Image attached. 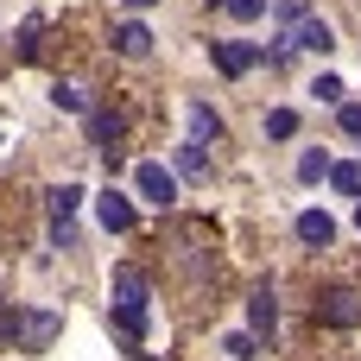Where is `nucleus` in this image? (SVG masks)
<instances>
[{"instance_id":"9b49d317","label":"nucleus","mask_w":361,"mask_h":361,"mask_svg":"<svg viewBox=\"0 0 361 361\" xmlns=\"http://www.w3.org/2000/svg\"><path fill=\"white\" fill-rule=\"evenodd\" d=\"M190 140H203V146L222 140V114H216L209 102H190Z\"/></svg>"},{"instance_id":"cd10ccee","label":"nucleus","mask_w":361,"mask_h":361,"mask_svg":"<svg viewBox=\"0 0 361 361\" xmlns=\"http://www.w3.org/2000/svg\"><path fill=\"white\" fill-rule=\"evenodd\" d=\"M355 228H361V209H355Z\"/></svg>"},{"instance_id":"f03ea898","label":"nucleus","mask_w":361,"mask_h":361,"mask_svg":"<svg viewBox=\"0 0 361 361\" xmlns=\"http://www.w3.org/2000/svg\"><path fill=\"white\" fill-rule=\"evenodd\" d=\"M57 336H63V317H57V311H19V330H13V343H19L25 355H44Z\"/></svg>"},{"instance_id":"f3484780","label":"nucleus","mask_w":361,"mask_h":361,"mask_svg":"<svg viewBox=\"0 0 361 361\" xmlns=\"http://www.w3.org/2000/svg\"><path fill=\"white\" fill-rule=\"evenodd\" d=\"M330 184L343 197H361V165H330Z\"/></svg>"},{"instance_id":"4468645a","label":"nucleus","mask_w":361,"mask_h":361,"mask_svg":"<svg viewBox=\"0 0 361 361\" xmlns=\"http://www.w3.org/2000/svg\"><path fill=\"white\" fill-rule=\"evenodd\" d=\"M247 324H254V330H267V336H273V324H279V305H273V292H267V286H260V292H254V298H247Z\"/></svg>"},{"instance_id":"6ab92c4d","label":"nucleus","mask_w":361,"mask_h":361,"mask_svg":"<svg viewBox=\"0 0 361 361\" xmlns=\"http://www.w3.org/2000/svg\"><path fill=\"white\" fill-rule=\"evenodd\" d=\"M298 178H311V184H317V178H330V152H317V146H311V152L298 159Z\"/></svg>"},{"instance_id":"b1692460","label":"nucleus","mask_w":361,"mask_h":361,"mask_svg":"<svg viewBox=\"0 0 361 361\" xmlns=\"http://www.w3.org/2000/svg\"><path fill=\"white\" fill-rule=\"evenodd\" d=\"M311 95H317V102H343V82H336V76H317V89H311Z\"/></svg>"},{"instance_id":"f257e3e1","label":"nucleus","mask_w":361,"mask_h":361,"mask_svg":"<svg viewBox=\"0 0 361 361\" xmlns=\"http://www.w3.org/2000/svg\"><path fill=\"white\" fill-rule=\"evenodd\" d=\"M311 317H317L324 330H355L361 324V292H343V286H336V292H317V298H311Z\"/></svg>"},{"instance_id":"0eeeda50","label":"nucleus","mask_w":361,"mask_h":361,"mask_svg":"<svg viewBox=\"0 0 361 361\" xmlns=\"http://www.w3.org/2000/svg\"><path fill=\"white\" fill-rule=\"evenodd\" d=\"M121 127H127V121H121L114 108H89V140H95V146H102L108 159L121 152V146H114V140H121Z\"/></svg>"},{"instance_id":"aec40b11","label":"nucleus","mask_w":361,"mask_h":361,"mask_svg":"<svg viewBox=\"0 0 361 361\" xmlns=\"http://www.w3.org/2000/svg\"><path fill=\"white\" fill-rule=\"evenodd\" d=\"M222 349H228V355H235V361L260 355V349H254V336H247V330H235V336H228V343H222Z\"/></svg>"},{"instance_id":"2eb2a0df","label":"nucleus","mask_w":361,"mask_h":361,"mask_svg":"<svg viewBox=\"0 0 361 361\" xmlns=\"http://www.w3.org/2000/svg\"><path fill=\"white\" fill-rule=\"evenodd\" d=\"M108 317H114V330H121L127 343H140V336H146V305H114Z\"/></svg>"},{"instance_id":"423d86ee","label":"nucleus","mask_w":361,"mask_h":361,"mask_svg":"<svg viewBox=\"0 0 361 361\" xmlns=\"http://www.w3.org/2000/svg\"><path fill=\"white\" fill-rule=\"evenodd\" d=\"M95 216H102L108 235H127V228H133V203H127L121 190H102V197H95Z\"/></svg>"},{"instance_id":"a878e982","label":"nucleus","mask_w":361,"mask_h":361,"mask_svg":"<svg viewBox=\"0 0 361 361\" xmlns=\"http://www.w3.org/2000/svg\"><path fill=\"white\" fill-rule=\"evenodd\" d=\"M51 241L57 247H76V222H51Z\"/></svg>"},{"instance_id":"412c9836","label":"nucleus","mask_w":361,"mask_h":361,"mask_svg":"<svg viewBox=\"0 0 361 361\" xmlns=\"http://www.w3.org/2000/svg\"><path fill=\"white\" fill-rule=\"evenodd\" d=\"M38 38H44V25H38V19H32V25H25V32H19V57H38Z\"/></svg>"},{"instance_id":"6e6552de","label":"nucleus","mask_w":361,"mask_h":361,"mask_svg":"<svg viewBox=\"0 0 361 361\" xmlns=\"http://www.w3.org/2000/svg\"><path fill=\"white\" fill-rule=\"evenodd\" d=\"M82 184H57V190H44V209H51V222H76V209H82Z\"/></svg>"},{"instance_id":"9d476101","label":"nucleus","mask_w":361,"mask_h":361,"mask_svg":"<svg viewBox=\"0 0 361 361\" xmlns=\"http://www.w3.org/2000/svg\"><path fill=\"white\" fill-rule=\"evenodd\" d=\"M114 51H121V57H146V51H152V32H146L140 19H127V25H114Z\"/></svg>"},{"instance_id":"bb28decb","label":"nucleus","mask_w":361,"mask_h":361,"mask_svg":"<svg viewBox=\"0 0 361 361\" xmlns=\"http://www.w3.org/2000/svg\"><path fill=\"white\" fill-rule=\"evenodd\" d=\"M127 6H133V13H140V6H159V0H127Z\"/></svg>"},{"instance_id":"dca6fc26","label":"nucleus","mask_w":361,"mask_h":361,"mask_svg":"<svg viewBox=\"0 0 361 361\" xmlns=\"http://www.w3.org/2000/svg\"><path fill=\"white\" fill-rule=\"evenodd\" d=\"M51 102H57L63 114H89V89H82V82H51Z\"/></svg>"},{"instance_id":"20e7f679","label":"nucleus","mask_w":361,"mask_h":361,"mask_svg":"<svg viewBox=\"0 0 361 361\" xmlns=\"http://www.w3.org/2000/svg\"><path fill=\"white\" fill-rule=\"evenodd\" d=\"M133 184H140V197L159 203V209H171V197H178V171H165V165H152V159L133 171Z\"/></svg>"},{"instance_id":"39448f33","label":"nucleus","mask_w":361,"mask_h":361,"mask_svg":"<svg viewBox=\"0 0 361 361\" xmlns=\"http://www.w3.org/2000/svg\"><path fill=\"white\" fill-rule=\"evenodd\" d=\"M254 63H260L254 44H241V38H222V44H216V70H222V76H247Z\"/></svg>"},{"instance_id":"7ed1b4c3","label":"nucleus","mask_w":361,"mask_h":361,"mask_svg":"<svg viewBox=\"0 0 361 361\" xmlns=\"http://www.w3.org/2000/svg\"><path fill=\"white\" fill-rule=\"evenodd\" d=\"M279 38H286L292 51H336V44H330V25H324L317 13H298V19H292Z\"/></svg>"},{"instance_id":"393cba45","label":"nucleus","mask_w":361,"mask_h":361,"mask_svg":"<svg viewBox=\"0 0 361 361\" xmlns=\"http://www.w3.org/2000/svg\"><path fill=\"white\" fill-rule=\"evenodd\" d=\"M343 133H355V140H361V102H343Z\"/></svg>"},{"instance_id":"5701e85b","label":"nucleus","mask_w":361,"mask_h":361,"mask_svg":"<svg viewBox=\"0 0 361 361\" xmlns=\"http://www.w3.org/2000/svg\"><path fill=\"white\" fill-rule=\"evenodd\" d=\"M13 330H19V311H13V305H6V298H0V349H6V343H13Z\"/></svg>"},{"instance_id":"4be33fe9","label":"nucleus","mask_w":361,"mask_h":361,"mask_svg":"<svg viewBox=\"0 0 361 361\" xmlns=\"http://www.w3.org/2000/svg\"><path fill=\"white\" fill-rule=\"evenodd\" d=\"M222 6H228L235 19H260V13H267V0H222Z\"/></svg>"},{"instance_id":"1a4fd4ad","label":"nucleus","mask_w":361,"mask_h":361,"mask_svg":"<svg viewBox=\"0 0 361 361\" xmlns=\"http://www.w3.org/2000/svg\"><path fill=\"white\" fill-rule=\"evenodd\" d=\"M298 241H305V247H330V241H336V222H330L324 209H305V216H298Z\"/></svg>"},{"instance_id":"a211bd4d","label":"nucleus","mask_w":361,"mask_h":361,"mask_svg":"<svg viewBox=\"0 0 361 361\" xmlns=\"http://www.w3.org/2000/svg\"><path fill=\"white\" fill-rule=\"evenodd\" d=\"M267 133H273V140H292V133H298V114H292V108H273V114H267Z\"/></svg>"},{"instance_id":"ddd939ff","label":"nucleus","mask_w":361,"mask_h":361,"mask_svg":"<svg viewBox=\"0 0 361 361\" xmlns=\"http://www.w3.org/2000/svg\"><path fill=\"white\" fill-rule=\"evenodd\" d=\"M178 178H209V146L203 140H184L178 146Z\"/></svg>"},{"instance_id":"f8f14e48","label":"nucleus","mask_w":361,"mask_h":361,"mask_svg":"<svg viewBox=\"0 0 361 361\" xmlns=\"http://www.w3.org/2000/svg\"><path fill=\"white\" fill-rule=\"evenodd\" d=\"M114 305H146V273L140 267H114Z\"/></svg>"}]
</instances>
